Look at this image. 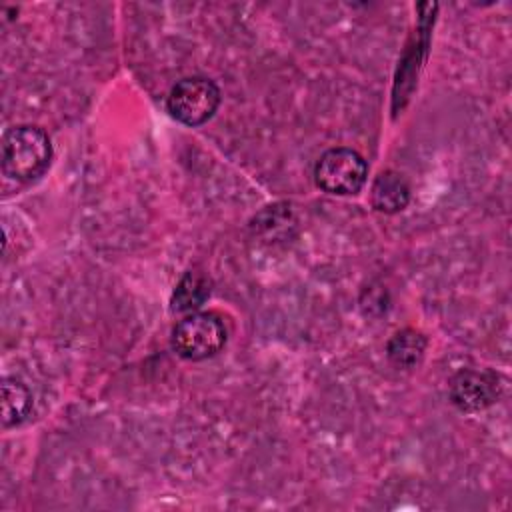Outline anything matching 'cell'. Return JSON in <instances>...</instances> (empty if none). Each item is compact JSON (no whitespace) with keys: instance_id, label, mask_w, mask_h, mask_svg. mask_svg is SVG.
I'll return each mask as SVG.
<instances>
[{"instance_id":"obj_1","label":"cell","mask_w":512,"mask_h":512,"mask_svg":"<svg viewBox=\"0 0 512 512\" xmlns=\"http://www.w3.org/2000/svg\"><path fill=\"white\" fill-rule=\"evenodd\" d=\"M52 160V144L40 126L20 124L2 136V172L16 182L42 176Z\"/></svg>"},{"instance_id":"obj_2","label":"cell","mask_w":512,"mask_h":512,"mask_svg":"<svg viewBox=\"0 0 512 512\" xmlns=\"http://www.w3.org/2000/svg\"><path fill=\"white\" fill-rule=\"evenodd\" d=\"M226 326L212 312H190L172 330L174 352L192 362L216 356L226 344Z\"/></svg>"},{"instance_id":"obj_3","label":"cell","mask_w":512,"mask_h":512,"mask_svg":"<svg viewBox=\"0 0 512 512\" xmlns=\"http://www.w3.org/2000/svg\"><path fill=\"white\" fill-rule=\"evenodd\" d=\"M220 106V88L202 76L178 80L166 98V108L178 122L200 126L208 122Z\"/></svg>"},{"instance_id":"obj_4","label":"cell","mask_w":512,"mask_h":512,"mask_svg":"<svg viewBox=\"0 0 512 512\" xmlns=\"http://www.w3.org/2000/svg\"><path fill=\"white\" fill-rule=\"evenodd\" d=\"M366 160L352 148L326 150L314 168L316 186L328 194L352 196L366 184Z\"/></svg>"},{"instance_id":"obj_5","label":"cell","mask_w":512,"mask_h":512,"mask_svg":"<svg viewBox=\"0 0 512 512\" xmlns=\"http://www.w3.org/2000/svg\"><path fill=\"white\" fill-rule=\"evenodd\" d=\"M498 394V376L490 370L466 368L450 380V400L462 412H480L494 404Z\"/></svg>"},{"instance_id":"obj_6","label":"cell","mask_w":512,"mask_h":512,"mask_svg":"<svg viewBox=\"0 0 512 512\" xmlns=\"http://www.w3.org/2000/svg\"><path fill=\"white\" fill-rule=\"evenodd\" d=\"M428 26L420 24L418 32H416V40L414 44H408L404 50V56L398 62V70L394 76V90H392V110L394 114H398V110L404 108V104L408 102L414 84L418 82V72L422 68L424 56H426V48H428Z\"/></svg>"},{"instance_id":"obj_7","label":"cell","mask_w":512,"mask_h":512,"mask_svg":"<svg viewBox=\"0 0 512 512\" xmlns=\"http://www.w3.org/2000/svg\"><path fill=\"white\" fill-rule=\"evenodd\" d=\"M370 200L378 212H384V214L400 212L410 202V186L402 174L384 170L376 176L372 184Z\"/></svg>"},{"instance_id":"obj_8","label":"cell","mask_w":512,"mask_h":512,"mask_svg":"<svg viewBox=\"0 0 512 512\" xmlns=\"http://www.w3.org/2000/svg\"><path fill=\"white\" fill-rule=\"evenodd\" d=\"M34 406L32 392L26 384L16 378H4L2 382V426H18L22 424Z\"/></svg>"},{"instance_id":"obj_9","label":"cell","mask_w":512,"mask_h":512,"mask_svg":"<svg viewBox=\"0 0 512 512\" xmlns=\"http://www.w3.org/2000/svg\"><path fill=\"white\" fill-rule=\"evenodd\" d=\"M208 296H210V280L200 272H186L172 292L170 308L172 312L190 314L198 310L208 300Z\"/></svg>"},{"instance_id":"obj_10","label":"cell","mask_w":512,"mask_h":512,"mask_svg":"<svg viewBox=\"0 0 512 512\" xmlns=\"http://www.w3.org/2000/svg\"><path fill=\"white\" fill-rule=\"evenodd\" d=\"M386 352L394 366L414 368L426 352V338H424V334H420L412 328H404L388 340Z\"/></svg>"}]
</instances>
